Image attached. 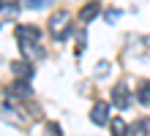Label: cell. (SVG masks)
Instances as JSON below:
<instances>
[{
	"label": "cell",
	"mask_w": 150,
	"mask_h": 136,
	"mask_svg": "<svg viewBox=\"0 0 150 136\" xmlns=\"http://www.w3.org/2000/svg\"><path fill=\"white\" fill-rule=\"evenodd\" d=\"M14 35H16V44H19V49H22V54H25V60H41L44 54V47H41V30L36 25H16V30H14Z\"/></svg>",
	"instance_id": "1"
},
{
	"label": "cell",
	"mask_w": 150,
	"mask_h": 136,
	"mask_svg": "<svg viewBox=\"0 0 150 136\" xmlns=\"http://www.w3.org/2000/svg\"><path fill=\"white\" fill-rule=\"evenodd\" d=\"M49 35H52V41H57V44H63L68 41L74 35V19H71V11H55L49 16Z\"/></svg>",
	"instance_id": "2"
},
{
	"label": "cell",
	"mask_w": 150,
	"mask_h": 136,
	"mask_svg": "<svg viewBox=\"0 0 150 136\" xmlns=\"http://www.w3.org/2000/svg\"><path fill=\"white\" fill-rule=\"evenodd\" d=\"M6 95H8V98H19V101H25V98L33 95V87L28 85V79H14L11 85L6 87Z\"/></svg>",
	"instance_id": "3"
},
{
	"label": "cell",
	"mask_w": 150,
	"mask_h": 136,
	"mask_svg": "<svg viewBox=\"0 0 150 136\" xmlns=\"http://www.w3.org/2000/svg\"><path fill=\"white\" fill-rule=\"evenodd\" d=\"M112 104L117 109H128L131 106V90H128L126 82H120V85L112 87Z\"/></svg>",
	"instance_id": "4"
},
{
	"label": "cell",
	"mask_w": 150,
	"mask_h": 136,
	"mask_svg": "<svg viewBox=\"0 0 150 136\" xmlns=\"http://www.w3.org/2000/svg\"><path fill=\"white\" fill-rule=\"evenodd\" d=\"M90 123H93V125H107V123H109V104L96 101V104L90 106Z\"/></svg>",
	"instance_id": "5"
},
{
	"label": "cell",
	"mask_w": 150,
	"mask_h": 136,
	"mask_svg": "<svg viewBox=\"0 0 150 136\" xmlns=\"http://www.w3.org/2000/svg\"><path fill=\"white\" fill-rule=\"evenodd\" d=\"M8 68H11L14 79H30V76H33V66H30V60H14Z\"/></svg>",
	"instance_id": "6"
},
{
	"label": "cell",
	"mask_w": 150,
	"mask_h": 136,
	"mask_svg": "<svg viewBox=\"0 0 150 136\" xmlns=\"http://www.w3.org/2000/svg\"><path fill=\"white\" fill-rule=\"evenodd\" d=\"M98 11H101V3L98 0H90V3H85L82 6V11H79V22H93L96 16H98Z\"/></svg>",
	"instance_id": "7"
},
{
	"label": "cell",
	"mask_w": 150,
	"mask_h": 136,
	"mask_svg": "<svg viewBox=\"0 0 150 136\" xmlns=\"http://www.w3.org/2000/svg\"><path fill=\"white\" fill-rule=\"evenodd\" d=\"M131 133L134 136H150V117H142L131 125Z\"/></svg>",
	"instance_id": "8"
},
{
	"label": "cell",
	"mask_w": 150,
	"mask_h": 136,
	"mask_svg": "<svg viewBox=\"0 0 150 136\" xmlns=\"http://www.w3.org/2000/svg\"><path fill=\"white\" fill-rule=\"evenodd\" d=\"M137 101L142 106H150V82H142V85L137 87Z\"/></svg>",
	"instance_id": "9"
},
{
	"label": "cell",
	"mask_w": 150,
	"mask_h": 136,
	"mask_svg": "<svg viewBox=\"0 0 150 136\" xmlns=\"http://www.w3.org/2000/svg\"><path fill=\"white\" fill-rule=\"evenodd\" d=\"M52 3V0H19V6L22 8H30V11H44Z\"/></svg>",
	"instance_id": "10"
},
{
	"label": "cell",
	"mask_w": 150,
	"mask_h": 136,
	"mask_svg": "<svg viewBox=\"0 0 150 136\" xmlns=\"http://www.w3.org/2000/svg\"><path fill=\"white\" fill-rule=\"evenodd\" d=\"M109 133H112V136H128V125L115 117V123L109 125Z\"/></svg>",
	"instance_id": "11"
},
{
	"label": "cell",
	"mask_w": 150,
	"mask_h": 136,
	"mask_svg": "<svg viewBox=\"0 0 150 136\" xmlns=\"http://www.w3.org/2000/svg\"><path fill=\"white\" fill-rule=\"evenodd\" d=\"M104 16H107V22H109V25H115V22L123 16V11H120V8H107V14H104Z\"/></svg>",
	"instance_id": "12"
},
{
	"label": "cell",
	"mask_w": 150,
	"mask_h": 136,
	"mask_svg": "<svg viewBox=\"0 0 150 136\" xmlns=\"http://www.w3.org/2000/svg\"><path fill=\"white\" fill-rule=\"evenodd\" d=\"M107 74H109V63H107V60H101V63H98V68H96V76L101 79V76H107Z\"/></svg>",
	"instance_id": "13"
},
{
	"label": "cell",
	"mask_w": 150,
	"mask_h": 136,
	"mask_svg": "<svg viewBox=\"0 0 150 136\" xmlns=\"http://www.w3.org/2000/svg\"><path fill=\"white\" fill-rule=\"evenodd\" d=\"M145 47H147V49H150V35H145Z\"/></svg>",
	"instance_id": "14"
},
{
	"label": "cell",
	"mask_w": 150,
	"mask_h": 136,
	"mask_svg": "<svg viewBox=\"0 0 150 136\" xmlns=\"http://www.w3.org/2000/svg\"><path fill=\"white\" fill-rule=\"evenodd\" d=\"M3 8H6V0H0V11H3Z\"/></svg>",
	"instance_id": "15"
}]
</instances>
